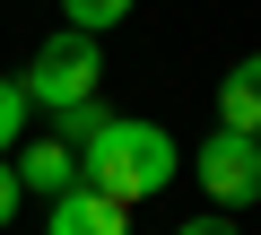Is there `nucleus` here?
I'll return each mask as SVG.
<instances>
[{"mask_svg": "<svg viewBox=\"0 0 261 235\" xmlns=\"http://www.w3.org/2000/svg\"><path fill=\"white\" fill-rule=\"evenodd\" d=\"M183 174V148L157 131V122H130V113H105V122L79 140V183H96L105 200H122V209H140V200H157L166 183Z\"/></svg>", "mask_w": 261, "mask_h": 235, "instance_id": "1", "label": "nucleus"}, {"mask_svg": "<svg viewBox=\"0 0 261 235\" xmlns=\"http://www.w3.org/2000/svg\"><path fill=\"white\" fill-rule=\"evenodd\" d=\"M96 79H105V44L87 35V27H61V35H44L35 44V61H27V105H44V113H70V105H87L96 96Z\"/></svg>", "mask_w": 261, "mask_h": 235, "instance_id": "2", "label": "nucleus"}, {"mask_svg": "<svg viewBox=\"0 0 261 235\" xmlns=\"http://www.w3.org/2000/svg\"><path fill=\"white\" fill-rule=\"evenodd\" d=\"M183 174H192L218 209H252V200H261V140H252V131H209Z\"/></svg>", "mask_w": 261, "mask_h": 235, "instance_id": "3", "label": "nucleus"}, {"mask_svg": "<svg viewBox=\"0 0 261 235\" xmlns=\"http://www.w3.org/2000/svg\"><path fill=\"white\" fill-rule=\"evenodd\" d=\"M44 235H130V209H122V200H105L96 183H70V192L53 200Z\"/></svg>", "mask_w": 261, "mask_h": 235, "instance_id": "4", "label": "nucleus"}, {"mask_svg": "<svg viewBox=\"0 0 261 235\" xmlns=\"http://www.w3.org/2000/svg\"><path fill=\"white\" fill-rule=\"evenodd\" d=\"M218 131H252L261 140V53H244L218 79Z\"/></svg>", "mask_w": 261, "mask_h": 235, "instance_id": "5", "label": "nucleus"}, {"mask_svg": "<svg viewBox=\"0 0 261 235\" xmlns=\"http://www.w3.org/2000/svg\"><path fill=\"white\" fill-rule=\"evenodd\" d=\"M18 192H44V200H61L70 183H79V157H70V140H35V148H18Z\"/></svg>", "mask_w": 261, "mask_h": 235, "instance_id": "6", "label": "nucleus"}, {"mask_svg": "<svg viewBox=\"0 0 261 235\" xmlns=\"http://www.w3.org/2000/svg\"><path fill=\"white\" fill-rule=\"evenodd\" d=\"M27 113H35V105H27V87H18V79H0V166L18 157V140H27Z\"/></svg>", "mask_w": 261, "mask_h": 235, "instance_id": "7", "label": "nucleus"}, {"mask_svg": "<svg viewBox=\"0 0 261 235\" xmlns=\"http://www.w3.org/2000/svg\"><path fill=\"white\" fill-rule=\"evenodd\" d=\"M140 0H61V27H87V35H105V27H122Z\"/></svg>", "mask_w": 261, "mask_h": 235, "instance_id": "8", "label": "nucleus"}, {"mask_svg": "<svg viewBox=\"0 0 261 235\" xmlns=\"http://www.w3.org/2000/svg\"><path fill=\"white\" fill-rule=\"evenodd\" d=\"M174 235H244V226H235V218H209V209H200V218H183Z\"/></svg>", "mask_w": 261, "mask_h": 235, "instance_id": "9", "label": "nucleus"}, {"mask_svg": "<svg viewBox=\"0 0 261 235\" xmlns=\"http://www.w3.org/2000/svg\"><path fill=\"white\" fill-rule=\"evenodd\" d=\"M9 218H18V174L0 166V226H9Z\"/></svg>", "mask_w": 261, "mask_h": 235, "instance_id": "10", "label": "nucleus"}]
</instances>
